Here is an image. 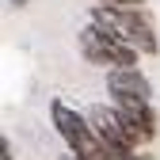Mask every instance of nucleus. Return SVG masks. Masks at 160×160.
<instances>
[{
  "instance_id": "f257e3e1",
  "label": "nucleus",
  "mask_w": 160,
  "mask_h": 160,
  "mask_svg": "<svg viewBox=\"0 0 160 160\" xmlns=\"http://www.w3.org/2000/svg\"><path fill=\"white\" fill-rule=\"evenodd\" d=\"M92 19L103 23L107 31H114L118 38H126L130 46H137L141 53H160V38H156V27L141 4H95L92 8Z\"/></svg>"
},
{
  "instance_id": "f03ea898",
  "label": "nucleus",
  "mask_w": 160,
  "mask_h": 160,
  "mask_svg": "<svg viewBox=\"0 0 160 160\" xmlns=\"http://www.w3.org/2000/svg\"><path fill=\"white\" fill-rule=\"evenodd\" d=\"M50 118H53V130L61 133V141L69 145V152H76L80 160H114L111 149L99 141L95 126L88 122L84 114H76L69 103L53 99V103H50Z\"/></svg>"
},
{
  "instance_id": "7ed1b4c3",
  "label": "nucleus",
  "mask_w": 160,
  "mask_h": 160,
  "mask_svg": "<svg viewBox=\"0 0 160 160\" xmlns=\"http://www.w3.org/2000/svg\"><path fill=\"white\" fill-rule=\"evenodd\" d=\"M80 53L88 57L92 65H103V69H114V65H137L141 50L130 46L126 38H118L114 31H107L103 23H92L80 31Z\"/></svg>"
},
{
  "instance_id": "20e7f679",
  "label": "nucleus",
  "mask_w": 160,
  "mask_h": 160,
  "mask_svg": "<svg viewBox=\"0 0 160 160\" xmlns=\"http://www.w3.org/2000/svg\"><path fill=\"white\" fill-rule=\"evenodd\" d=\"M107 88H111L114 99L118 95H126V99H149L152 95L149 80L141 76L137 65H114V69H107Z\"/></svg>"
},
{
  "instance_id": "39448f33",
  "label": "nucleus",
  "mask_w": 160,
  "mask_h": 160,
  "mask_svg": "<svg viewBox=\"0 0 160 160\" xmlns=\"http://www.w3.org/2000/svg\"><path fill=\"white\" fill-rule=\"evenodd\" d=\"M114 107L130 118V126L141 133V141H152V137H156V111H152L149 99H126V95H118Z\"/></svg>"
},
{
  "instance_id": "423d86ee",
  "label": "nucleus",
  "mask_w": 160,
  "mask_h": 160,
  "mask_svg": "<svg viewBox=\"0 0 160 160\" xmlns=\"http://www.w3.org/2000/svg\"><path fill=\"white\" fill-rule=\"evenodd\" d=\"M0 160H12V141H8V137L0 141Z\"/></svg>"
},
{
  "instance_id": "0eeeda50",
  "label": "nucleus",
  "mask_w": 160,
  "mask_h": 160,
  "mask_svg": "<svg viewBox=\"0 0 160 160\" xmlns=\"http://www.w3.org/2000/svg\"><path fill=\"white\" fill-rule=\"evenodd\" d=\"M95 4H145V0H95Z\"/></svg>"
},
{
  "instance_id": "6e6552de",
  "label": "nucleus",
  "mask_w": 160,
  "mask_h": 160,
  "mask_svg": "<svg viewBox=\"0 0 160 160\" xmlns=\"http://www.w3.org/2000/svg\"><path fill=\"white\" fill-rule=\"evenodd\" d=\"M8 4H15V8H23V4H27V0H8Z\"/></svg>"
}]
</instances>
